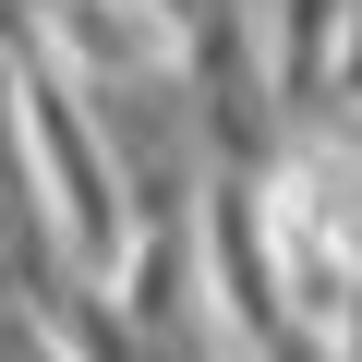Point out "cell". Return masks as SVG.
Listing matches in <instances>:
<instances>
[{
    "label": "cell",
    "instance_id": "2",
    "mask_svg": "<svg viewBox=\"0 0 362 362\" xmlns=\"http://www.w3.org/2000/svg\"><path fill=\"white\" fill-rule=\"evenodd\" d=\"M314 97H338V109H362V0L338 13V49H326V85Z\"/></svg>",
    "mask_w": 362,
    "mask_h": 362
},
{
    "label": "cell",
    "instance_id": "1",
    "mask_svg": "<svg viewBox=\"0 0 362 362\" xmlns=\"http://www.w3.org/2000/svg\"><path fill=\"white\" fill-rule=\"evenodd\" d=\"M13 133H25V206H37L97 278H121L133 242H145V194H133L109 121L85 109V85H73L49 49H25V109H13Z\"/></svg>",
    "mask_w": 362,
    "mask_h": 362
}]
</instances>
